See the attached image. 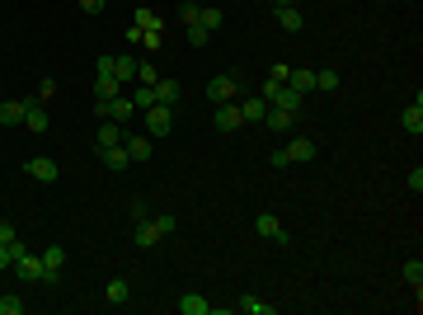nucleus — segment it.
Segmentation results:
<instances>
[{
    "label": "nucleus",
    "instance_id": "obj_1",
    "mask_svg": "<svg viewBox=\"0 0 423 315\" xmlns=\"http://www.w3.org/2000/svg\"><path fill=\"white\" fill-rule=\"evenodd\" d=\"M14 278L19 282H29V287H38V282H43V287H56V278L52 273H47V264H43V254H34V249H24L19 259H14Z\"/></svg>",
    "mask_w": 423,
    "mask_h": 315
},
{
    "label": "nucleus",
    "instance_id": "obj_2",
    "mask_svg": "<svg viewBox=\"0 0 423 315\" xmlns=\"http://www.w3.org/2000/svg\"><path fill=\"white\" fill-rule=\"evenodd\" d=\"M240 90H245V85H240V76H235V71L207 80V99H211V104H235V99H240Z\"/></svg>",
    "mask_w": 423,
    "mask_h": 315
},
{
    "label": "nucleus",
    "instance_id": "obj_3",
    "mask_svg": "<svg viewBox=\"0 0 423 315\" xmlns=\"http://www.w3.org/2000/svg\"><path fill=\"white\" fill-rule=\"evenodd\" d=\"M94 113H99V123H104V118H113V123H132V118H136V104L132 99H123V94H118V99H94Z\"/></svg>",
    "mask_w": 423,
    "mask_h": 315
},
{
    "label": "nucleus",
    "instance_id": "obj_4",
    "mask_svg": "<svg viewBox=\"0 0 423 315\" xmlns=\"http://www.w3.org/2000/svg\"><path fill=\"white\" fill-rule=\"evenodd\" d=\"M174 132V109H160V104H151V109H146V136H169Z\"/></svg>",
    "mask_w": 423,
    "mask_h": 315
},
{
    "label": "nucleus",
    "instance_id": "obj_5",
    "mask_svg": "<svg viewBox=\"0 0 423 315\" xmlns=\"http://www.w3.org/2000/svg\"><path fill=\"white\" fill-rule=\"evenodd\" d=\"M254 231H259V236H264V240H273V245H278V249H292V236H287V231H282V221H278V216H273V212H259Z\"/></svg>",
    "mask_w": 423,
    "mask_h": 315
},
{
    "label": "nucleus",
    "instance_id": "obj_6",
    "mask_svg": "<svg viewBox=\"0 0 423 315\" xmlns=\"http://www.w3.org/2000/svg\"><path fill=\"white\" fill-rule=\"evenodd\" d=\"M282 156H287V165H306V160L320 156V141H311V136H292L287 146H282Z\"/></svg>",
    "mask_w": 423,
    "mask_h": 315
},
{
    "label": "nucleus",
    "instance_id": "obj_7",
    "mask_svg": "<svg viewBox=\"0 0 423 315\" xmlns=\"http://www.w3.org/2000/svg\"><path fill=\"white\" fill-rule=\"evenodd\" d=\"M24 174H29V179H38V184H56V179H61V165H56V160H47V156H34L29 165H24Z\"/></svg>",
    "mask_w": 423,
    "mask_h": 315
},
{
    "label": "nucleus",
    "instance_id": "obj_8",
    "mask_svg": "<svg viewBox=\"0 0 423 315\" xmlns=\"http://www.w3.org/2000/svg\"><path fill=\"white\" fill-rule=\"evenodd\" d=\"M211 127H217V132L222 136H231V132H240V109H235V104H217V113H211Z\"/></svg>",
    "mask_w": 423,
    "mask_h": 315
},
{
    "label": "nucleus",
    "instance_id": "obj_9",
    "mask_svg": "<svg viewBox=\"0 0 423 315\" xmlns=\"http://www.w3.org/2000/svg\"><path fill=\"white\" fill-rule=\"evenodd\" d=\"M179 94H184V85H179V80H165V76H160L156 85H151V99H156L160 109H174Z\"/></svg>",
    "mask_w": 423,
    "mask_h": 315
},
{
    "label": "nucleus",
    "instance_id": "obj_10",
    "mask_svg": "<svg viewBox=\"0 0 423 315\" xmlns=\"http://www.w3.org/2000/svg\"><path fill=\"white\" fill-rule=\"evenodd\" d=\"M400 127H404V132L414 136V141L423 136V94H414V104H409V109L400 113Z\"/></svg>",
    "mask_w": 423,
    "mask_h": 315
},
{
    "label": "nucleus",
    "instance_id": "obj_11",
    "mask_svg": "<svg viewBox=\"0 0 423 315\" xmlns=\"http://www.w3.org/2000/svg\"><path fill=\"white\" fill-rule=\"evenodd\" d=\"M29 99H0V127H24Z\"/></svg>",
    "mask_w": 423,
    "mask_h": 315
},
{
    "label": "nucleus",
    "instance_id": "obj_12",
    "mask_svg": "<svg viewBox=\"0 0 423 315\" xmlns=\"http://www.w3.org/2000/svg\"><path fill=\"white\" fill-rule=\"evenodd\" d=\"M160 240H165V231H160V221H151V216H141V221H136V245H141V249H156Z\"/></svg>",
    "mask_w": 423,
    "mask_h": 315
},
{
    "label": "nucleus",
    "instance_id": "obj_13",
    "mask_svg": "<svg viewBox=\"0 0 423 315\" xmlns=\"http://www.w3.org/2000/svg\"><path fill=\"white\" fill-rule=\"evenodd\" d=\"M235 109H240V123H264L268 99H259V94H245V99L235 104Z\"/></svg>",
    "mask_w": 423,
    "mask_h": 315
},
{
    "label": "nucleus",
    "instance_id": "obj_14",
    "mask_svg": "<svg viewBox=\"0 0 423 315\" xmlns=\"http://www.w3.org/2000/svg\"><path fill=\"white\" fill-rule=\"evenodd\" d=\"M179 315H217V306H211L207 296H198V292H184L179 296Z\"/></svg>",
    "mask_w": 423,
    "mask_h": 315
},
{
    "label": "nucleus",
    "instance_id": "obj_15",
    "mask_svg": "<svg viewBox=\"0 0 423 315\" xmlns=\"http://www.w3.org/2000/svg\"><path fill=\"white\" fill-rule=\"evenodd\" d=\"M99 160H104V169H113V174H123V169L132 165L127 146H99Z\"/></svg>",
    "mask_w": 423,
    "mask_h": 315
},
{
    "label": "nucleus",
    "instance_id": "obj_16",
    "mask_svg": "<svg viewBox=\"0 0 423 315\" xmlns=\"http://www.w3.org/2000/svg\"><path fill=\"white\" fill-rule=\"evenodd\" d=\"M123 141H127L123 123H113V118H104V123H99V136H94V146H123Z\"/></svg>",
    "mask_w": 423,
    "mask_h": 315
},
{
    "label": "nucleus",
    "instance_id": "obj_17",
    "mask_svg": "<svg viewBox=\"0 0 423 315\" xmlns=\"http://www.w3.org/2000/svg\"><path fill=\"white\" fill-rule=\"evenodd\" d=\"M24 249H29V245H24V236H14V240H0V273H10V269H14V259H19Z\"/></svg>",
    "mask_w": 423,
    "mask_h": 315
},
{
    "label": "nucleus",
    "instance_id": "obj_18",
    "mask_svg": "<svg viewBox=\"0 0 423 315\" xmlns=\"http://www.w3.org/2000/svg\"><path fill=\"white\" fill-rule=\"evenodd\" d=\"M104 301L127 306V301H132V282H127V278H109V287H104Z\"/></svg>",
    "mask_w": 423,
    "mask_h": 315
},
{
    "label": "nucleus",
    "instance_id": "obj_19",
    "mask_svg": "<svg viewBox=\"0 0 423 315\" xmlns=\"http://www.w3.org/2000/svg\"><path fill=\"white\" fill-rule=\"evenodd\" d=\"M278 29L282 34H301V29H306V14H301L297 5H282L278 10Z\"/></svg>",
    "mask_w": 423,
    "mask_h": 315
},
{
    "label": "nucleus",
    "instance_id": "obj_20",
    "mask_svg": "<svg viewBox=\"0 0 423 315\" xmlns=\"http://www.w3.org/2000/svg\"><path fill=\"white\" fill-rule=\"evenodd\" d=\"M151 141H156V136H127L123 141L127 156H132V165H146V160H151Z\"/></svg>",
    "mask_w": 423,
    "mask_h": 315
},
{
    "label": "nucleus",
    "instance_id": "obj_21",
    "mask_svg": "<svg viewBox=\"0 0 423 315\" xmlns=\"http://www.w3.org/2000/svg\"><path fill=\"white\" fill-rule=\"evenodd\" d=\"M24 127L43 136L47 132V113H43V99H29V113H24Z\"/></svg>",
    "mask_w": 423,
    "mask_h": 315
},
{
    "label": "nucleus",
    "instance_id": "obj_22",
    "mask_svg": "<svg viewBox=\"0 0 423 315\" xmlns=\"http://www.w3.org/2000/svg\"><path fill=\"white\" fill-rule=\"evenodd\" d=\"M268 104H273V109H282V113H297V109H301V94H297V90H287V85H278Z\"/></svg>",
    "mask_w": 423,
    "mask_h": 315
},
{
    "label": "nucleus",
    "instance_id": "obj_23",
    "mask_svg": "<svg viewBox=\"0 0 423 315\" xmlns=\"http://www.w3.org/2000/svg\"><path fill=\"white\" fill-rule=\"evenodd\" d=\"M292 118H297V113H282V109H273V104H268L264 127H268V132H292Z\"/></svg>",
    "mask_w": 423,
    "mask_h": 315
},
{
    "label": "nucleus",
    "instance_id": "obj_24",
    "mask_svg": "<svg viewBox=\"0 0 423 315\" xmlns=\"http://www.w3.org/2000/svg\"><path fill=\"white\" fill-rule=\"evenodd\" d=\"M132 24L141 29V34H165V19H160L156 10H136V14H132Z\"/></svg>",
    "mask_w": 423,
    "mask_h": 315
},
{
    "label": "nucleus",
    "instance_id": "obj_25",
    "mask_svg": "<svg viewBox=\"0 0 423 315\" xmlns=\"http://www.w3.org/2000/svg\"><path fill=\"white\" fill-rule=\"evenodd\" d=\"M43 264H47L52 278H61V269H66V245H47L43 249Z\"/></svg>",
    "mask_w": 423,
    "mask_h": 315
},
{
    "label": "nucleus",
    "instance_id": "obj_26",
    "mask_svg": "<svg viewBox=\"0 0 423 315\" xmlns=\"http://www.w3.org/2000/svg\"><path fill=\"white\" fill-rule=\"evenodd\" d=\"M400 278L414 287V301H419V296H423V259H409V264L400 269Z\"/></svg>",
    "mask_w": 423,
    "mask_h": 315
},
{
    "label": "nucleus",
    "instance_id": "obj_27",
    "mask_svg": "<svg viewBox=\"0 0 423 315\" xmlns=\"http://www.w3.org/2000/svg\"><path fill=\"white\" fill-rule=\"evenodd\" d=\"M235 311H245V315H273V306H268L264 296L245 292V296H240V301H235Z\"/></svg>",
    "mask_w": 423,
    "mask_h": 315
},
{
    "label": "nucleus",
    "instance_id": "obj_28",
    "mask_svg": "<svg viewBox=\"0 0 423 315\" xmlns=\"http://www.w3.org/2000/svg\"><path fill=\"white\" fill-rule=\"evenodd\" d=\"M287 90H297L301 99H306V94L315 90V71H292V76H287Z\"/></svg>",
    "mask_w": 423,
    "mask_h": 315
},
{
    "label": "nucleus",
    "instance_id": "obj_29",
    "mask_svg": "<svg viewBox=\"0 0 423 315\" xmlns=\"http://www.w3.org/2000/svg\"><path fill=\"white\" fill-rule=\"evenodd\" d=\"M118 90H123V80H113V76H94V99H118Z\"/></svg>",
    "mask_w": 423,
    "mask_h": 315
},
{
    "label": "nucleus",
    "instance_id": "obj_30",
    "mask_svg": "<svg viewBox=\"0 0 423 315\" xmlns=\"http://www.w3.org/2000/svg\"><path fill=\"white\" fill-rule=\"evenodd\" d=\"M113 76H118V80H136V56L132 52L113 56Z\"/></svg>",
    "mask_w": 423,
    "mask_h": 315
},
{
    "label": "nucleus",
    "instance_id": "obj_31",
    "mask_svg": "<svg viewBox=\"0 0 423 315\" xmlns=\"http://www.w3.org/2000/svg\"><path fill=\"white\" fill-rule=\"evenodd\" d=\"M202 29H207V34H217V29H222V24H226V10H217V5H202Z\"/></svg>",
    "mask_w": 423,
    "mask_h": 315
},
{
    "label": "nucleus",
    "instance_id": "obj_32",
    "mask_svg": "<svg viewBox=\"0 0 423 315\" xmlns=\"http://www.w3.org/2000/svg\"><path fill=\"white\" fill-rule=\"evenodd\" d=\"M29 311V301H24L19 292H10V296H0V315H24Z\"/></svg>",
    "mask_w": 423,
    "mask_h": 315
},
{
    "label": "nucleus",
    "instance_id": "obj_33",
    "mask_svg": "<svg viewBox=\"0 0 423 315\" xmlns=\"http://www.w3.org/2000/svg\"><path fill=\"white\" fill-rule=\"evenodd\" d=\"M315 90L334 94V90H339V71H329V66H324V71H315Z\"/></svg>",
    "mask_w": 423,
    "mask_h": 315
},
{
    "label": "nucleus",
    "instance_id": "obj_34",
    "mask_svg": "<svg viewBox=\"0 0 423 315\" xmlns=\"http://www.w3.org/2000/svg\"><path fill=\"white\" fill-rule=\"evenodd\" d=\"M179 19H184V29H189V24H198V19H202V5H193V0H179Z\"/></svg>",
    "mask_w": 423,
    "mask_h": 315
},
{
    "label": "nucleus",
    "instance_id": "obj_35",
    "mask_svg": "<svg viewBox=\"0 0 423 315\" xmlns=\"http://www.w3.org/2000/svg\"><path fill=\"white\" fill-rule=\"evenodd\" d=\"M127 99L136 104V113H146V109H151V104H156V99H151V85H136V90L127 94Z\"/></svg>",
    "mask_w": 423,
    "mask_h": 315
},
{
    "label": "nucleus",
    "instance_id": "obj_36",
    "mask_svg": "<svg viewBox=\"0 0 423 315\" xmlns=\"http://www.w3.org/2000/svg\"><path fill=\"white\" fill-rule=\"evenodd\" d=\"M156 80H160V71L151 61H136V85H156Z\"/></svg>",
    "mask_w": 423,
    "mask_h": 315
},
{
    "label": "nucleus",
    "instance_id": "obj_37",
    "mask_svg": "<svg viewBox=\"0 0 423 315\" xmlns=\"http://www.w3.org/2000/svg\"><path fill=\"white\" fill-rule=\"evenodd\" d=\"M189 43H193V47H207V43H211V34L202 29V24H189Z\"/></svg>",
    "mask_w": 423,
    "mask_h": 315
},
{
    "label": "nucleus",
    "instance_id": "obj_38",
    "mask_svg": "<svg viewBox=\"0 0 423 315\" xmlns=\"http://www.w3.org/2000/svg\"><path fill=\"white\" fill-rule=\"evenodd\" d=\"M287 76H292V66H287V61H278V66H268V80H273V85H287Z\"/></svg>",
    "mask_w": 423,
    "mask_h": 315
},
{
    "label": "nucleus",
    "instance_id": "obj_39",
    "mask_svg": "<svg viewBox=\"0 0 423 315\" xmlns=\"http://www.w3.org/2000/svg\"><path fill=\"white\" fill-rule=\"evenodd\" d=\"M156 221H160V231H165V236H174V231H179V216H174V212H165V216H156Z\"/></svg>",
    "mask_w": 423,
    "mask_h": 315
},
{
    "label": "nucleus",
    "instance_id": "obj_40",
    "mask_svg": "<svg viewBox=\"0 0 423 315\" xmlns=\"http://www.w3.org/2000/svg\"><path fill=\"white\" fill-rule=\"evenodd\" d=\"M94 71H99V76H113V56H99V61H94ZM118 80V76H113Z\"/></svg>",
    "mask_w": 423,
    "mask_h": 315
},
{
    "label": "nucleus",
    "instance_id": "obj_41",
    "mask_svg": "<svg viewBox=\"0 0 423 315\" xmlns=\"http://www.w3.org/2000/svg\"><path fill=\"white\" fill-rule=\"evenodd\" d=\"M409 189H414V193H423V169H419V165L409 169Z\"/></svg>",
    "mask_w": 423,
    "mask_h": 315
},
{
    "label": "nucleus",
    "instance_id": "obj_42",
    "mask_svg": "<svg viewBox=\"0 0 423 315\" xmlns=\"http://www.w3.org/2000/svg\"><path fill=\"white\" fill-rule=\"evenodd\" d=\"M104 5H109V0H80V10H85V14H99Z\"/></svg>",
    "mask_w": 423,
    "mask_h": 315
},
{
    "label": "nucleus",
    "instance_id": "obj_43",
    "mask_svg": "<svg viewBox=\"0 0 423 315\" xmlns=\"http://www.w3.org/2000/svg\"><path fill=\"white\" fill-rule=\"evenodd\" d=\"M14 236H19V231H14L10 221H0V240H14Z\"/></svg>",
    "mask_w": 423,
    "mask_h": 315
},
{
    "label": "nucleus",
    "instance_id": "obj_44",
    "mask_svg": "<svg viewBox=\"0 0 423 315\" xmlns=\"http://www.w3.org/2000/svg\"><path fill=\"white\" fill-rule=\"evenodd\" d=\"M282 5H292V0H273V10H282Z\"/></svg>",
    "mask_w": 423,
    "mask_h": 315
},
{
    "label": "nucleus",
    "instance_id": "obj_45",
    "mask_svg": "<svg viewBox=\"0 0 423 315\" xmlns=\"http://www.w3.org/2000/svg\"><path fill=\"white\" fill-rule=\"evenodd\" d=\"M0 99H5V94H0Z\"/></svg>",
    "mask_w": 423,
    "mask_h": 315
}]
</instances>
